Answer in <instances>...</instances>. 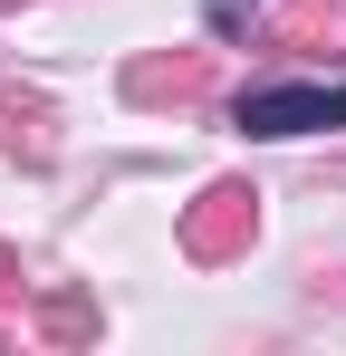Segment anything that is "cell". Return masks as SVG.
<instances>
[{
  "label": "cell",
  "mask_w": 346,
  "mask_h": 356,
  "mask_svg": "<svg viewBox=\"0 0 346 356\" xmlns=\"http://www.w3.org/2000/svg\"><path fill=\"white\" fill-rule=\"evenodd\" d=\"M240 135H337L346 87H240Z\"/></svg>",
  "instance_id": "cell-1"
},
{
  "label": "cell",
  "mask_w": 346,
  "mask_h": 356,
  "mask_svg": "<svg viewBox=\"0 0 346 356\" xmlns=\"http://www.w3.org/2000/svg\"><path fill=\"white\" fill-rule=\"evenodd\" d=\"M250 222H260V193H250V183H212V193L183 212V250H192V260H231V250L250 241Z\"/></svg>",
  "instance_id": "cell-2"
},
{
  "label": "cell",
  "mask_w": 346,
  "mask_h": 356,
  "mask_svg": "<svg viewBox=\"0 0 346 356\" xmlns=\"http://www.w3.org/2000/svg\"><path fill=\"white\" fill-rule=\"evenodd\" d=\"M125 87H135L145 106H154V97H202V87H212V58H202V49H192V58H145Z\"/></svg>",
  "instance_id": "cell-3"
},
{
  "label": "cell",
  "mask_w": 346,
  "mask_h": 356,
  "mask_svg": "<svg viewBox=\"0 0 346 356\" xmlns=\"http://www.w3.org/2000/svg\"><path fill=\"white\" fill-rule=\"evenodd\" d=\"M279 39H346V10H337V0H288Z\"/></svg>",
  "instance_id": "cell-4"
},
{
  "label": "cell",
  "mask_w": 346,
  "mask_h": 356,
  "mask_svg": "<svg viewBox=\"0 0 346 356\" xmlns=\"http://www.w3.org/2000/svg\"><path fill=\"white\" fill-rule=\"evenodd\" d=\"M0 298H19V260L10 250H0Z\"/></svg>",
  "instance_id": "cell-5"
}]
</instances>
